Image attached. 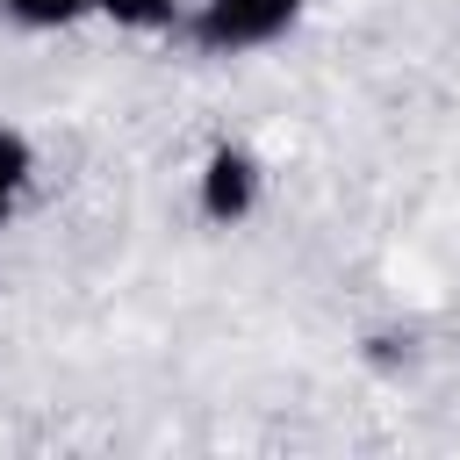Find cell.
I'll use <instances>...</instances> for the list:
<instances>
[{"label":"cell","instance_id":"cell-5","mask_svg":"<svg viewBox=\"0 0 460 460\" xmlns=\"http://www.w3.org/2000/svg\"><path fill=\"white\" fill-rule=\"evenodd\" d=\"M93 0H0V14H14L22 29H65V22H79Z\"/></svg>","mask_w":460,"mask_h":460},{"label":"cell","instance_id":"cell-1","mask_svg":"<svg viewBox=\"0 0 460 460\" xmlns=\"http://www.w3.org/2000/svg\"><path fill=\"white\" fill-rule=\"evenodd\" d=\"M302 0H201L194 14V43L201 50H259L280 29H295Z\"/></svg>","mask_w":460,"mask_h":460},{"label":"cell","instance_id":"cell-4","mask_svg":"<svg viewBox=\"0 0 460 460\" xmlns=\"http://www.w3.org/2000/svg\"><path fill=\"white\" fill-rule=\"evenodd\" d=\"M115 29H172L180 22V0H93Z\"/></svg>","mask_w":460,"mask_h":460},{"label":"cell","instance_id":"cell-2","mask_svg":"<svg viewBox=\"0 0 460 460\" xmlns=\"http://www.w3.org/2000/svg\"><path fill=\"white\" fill-rule=\"evenodd\" d=\"M252 201H259V165H252V151H237V144L208 151V165H201V216H208V223H244Z\"/></svg>","mask_w":460,"mask_h":460},{"label":"cell","instance_id":"cell-3","mask_svg":"<svg viewBox=\"0 0 460 460\" xmlns=\"http://www.w3.org/2000/svg\"><path fill=\"white\" fill-rule=\"evenodd\" d=\"M29 172H36V151H29V137L0 122V208H7V201L29 187Z\"/></svg>","mask_w":460,"mask_h":460}]
</instances>
